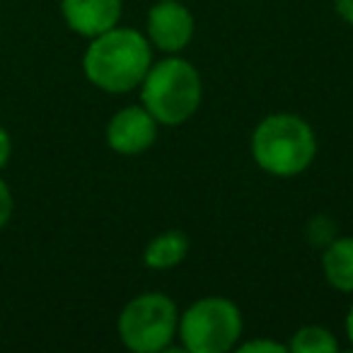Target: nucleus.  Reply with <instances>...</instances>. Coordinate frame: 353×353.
Instances as JSON below:
<instances>
[{
  "mask_svg": "<svg viewBox=\"0 0 353 353\" xmlns=\"http://www.w3.org/2000/svg\"><path fill=\"white\" fill-rule=\"evenodd\" d=\"M157 128L160 123L155 121V117L143 104H133V107L119 109L109 119L104 138H107V145L119 155H141L148 148H152Z\"/></svg>",
  "mask_w": 353,
  "mask_h": 353,
  "instance_id": "obj_7",
  "label": "nucleus"
},
{
  "mask_svg": "<svg viewBox=\"0 0 353 353\" xmlns=\"http://www.w3.org/2000/svg\"><path fill=\"white\" fill-rule=\"evenodd\" d=\"M203 99L201 73L172 54L152 63L141 83V102L160 126H182L199 112Z\"/></svg>",
  "mask_w": 353,
  "mask_h": 353,
  "instance_id": "obj_3",
  "label": "nucleus"
},
{
  "mask_svg": "<svg viewBox=\"0 0 353 353\" xmlns=\"http://www.w3.org/2000/svg\"><path fill=\"white\" fill-rule=\"evenodd\" d=\"M150 65L152 49L148 37L121 25L90 39L83 56L85 78L109 94H123L141 88Z\"/></svg>",
  "mask_w": 353,
  "mask_h": 353,
  "instance_id": "obj_1",
  "label": "nucleus"
},
{
  "mask_svg": "<svg viewBox=\"0 0 353 353\" xmlns=\"http://www.w3.org/2000/svg\"><path fill=\"white\" fill-rule=\"evenodd\" d=\"M334 12L346 25H353V0H334Z\"/></svg>",
  "mask_w": 353,
  "mask_h": 353,
  "instance_id": "obj_15",
  "label": "nucleus"
},
{
  "mask_svg": "<svg viewBox=\"0 0 353 353\" xmlns=\"http://www.w3.org/2000/svg\"><path fill=\"white\" fill-rule=\"evenodd\" d=\"M189 254V237L182 230H165L148 242L143 252V264L148 269L167 271L179 266Z\"/></svg>",
  "mask_w": 353,
  "mask_h": 353,
  "instance_id": "obj_10",
  "label": "nucleus"
},
{
  "mask_svg": "<svg viewBox=\"0 0 353 353\" xmlns=\"http://www.w3.org/2000/svg\"><path fill=\"white\" fill-rule=\"evenodd\" d=\"M322 271L332 288L353 293V237H334L324 247Z\"/></svg>",
  "mask_w": 353,
  "mask_h": 353,
  "instance_id": "obj_9",
  "label": "nucleus"
},
{
  "mask_svg": "<svg viewBox=\"0 0 353 353\" xmlns=\"http://www.w3.org/2000/svg\"><path fill=\"white\" fill-rule=\"evenodd\" d=\"M61 15L70 32L94 39L121 22L123 0H61Z\"/></svg>",
  "mask_w": 353,
  "mask_h": 353,
  "instance_id": "obj_8",
  "label": "nucleus"
},
{
  "mask_svg": "<svg viewBox=\"0 0 353 353\" xmlns=\"http://www.w3.org/2000/svg\"><path fill=\"white\" fill-rule=\"evenodd\" d=\"M179 329V310L165 293H143L123 305L117 332L126 348L136 353L167 351Z\"/></svg>",
  "mask_w": 353,
  "mask_h": 353,
  "instance_id": "obj_5",
  "label": "nucleus"
},
{
  "mask_svg": "<svg viewBox=\"0 0 353 353\" xmlns=\"http://www.w3.org/2000/svg\"><path fill=\"white\" fill-rule=\"evenodd\" d=\"M242 312L232 300L208 295L179 314L176 336L189 353H225L240 343Z\"/></svg>",
  "mask_w": 353,
  "mask_h": 353,
  "instance_id": "obj_4",
  "label": "nucleus"
},
{
  "mask_svg": "<svg viewBox=\"0 0 353 353\" xmlns=\"http://www.w3.org/2000/svg\"><path fill=\"white\" fill-rule=\"evenodd\" d=\"M290 353H336L339 341L327 327L319 324H305L290 336L288 341Z\"/></svg>",
  "mask_w": 353,
  "mask_h": 353,
  "instance_id": "obj_11",
  "label": "nucleus"
},
{
  "mask_svg": "<svg viewBox=\"0 0 353 353\" xmlns=\"http://www.w3.org/2000/svg\"><path fill=\"white\" fill-rule=\"evenodd\" d=\"M252 157L256 167L271 176H298L317 157V136L298 114H269L252 133Z\"/></svg>",
  "mask_w": 353,
  "mask_h": 353,
  "instance_id": "obj_2",
  "label": "nucleus"
},
{
  "mask_svg": "<svg viewBox=\"0 0 353 353\" xmlns=\"http://www.w3.org/2000/svg\"><path fill=\"white\" fill-rule=\"evenodd\" d=\"M242 353H285L288 351V343H281L274 341V339H254V341H245V343H237Z\"/></svg>",
  "mask_w": 353,
  "mask_h": 353,
  "instance_id": "obj_12",
  "label": "nucleus"
},
{
  "mask_svg": "<svg viewBox=\"0 0 353 353\" xmlns=\"http://www.w3.org/2000/svg\"><path fill=\"white\" fill-rule=\"evenodd\" d=\"M12 211H15V199H12V192L3 179H0V230L10 223Z\"/></svg>",
  "mask_w": 353,
  "mask_h": 353,
  "instance_id": "obj_13",
  "label": "nucleus"
},
{
  "mask_svg": "<svg viewBox=\"0 0 353 353\" xmlns=\"http://www.w3.org/2000/svg\"><path fill=\"white\" fill-rule=\"evenodd\" d=\"M10 157H12V138H10V133H8L6 128L0 126V172L8 167Z\"/></svg>",
  "mask_w": 353,
  "mask_h": 353,
  "instance_id": "obj_14",
  "label": "nucleus"
},
{
  "mask_svg": "<svg viewBox=\"0 0 353 353\" xmlns=\"http://www.w3.org/2000/svg\"><path fill=\"white\" fill-rule=\"evenodd\" d=\"M196 22L182 0H157L148 10L145 37L150 46L160 49L162 54H179L194 39Z\"/></svg>",
  "mask_w": 353,
  "mask_h": 353,
  "instance_id": "obj_6",
  "label": "nucleus"
},
{
  "mask_svg": "<svg viewBox=\"0 0 353 353\" xmlns=\"http://www.w3.org/2000/svg\"><path fill=\"white\" fill-rule=\"evenodd\" d=\"M346 336H348V341H351V346H353V305L348 307V314H346Z\"/></svg>",
  "mask_w": 353,
  "mask_h": 353,
  "instance_id": "obj_16",
  "label": "nucleus"
}]
</instances>
